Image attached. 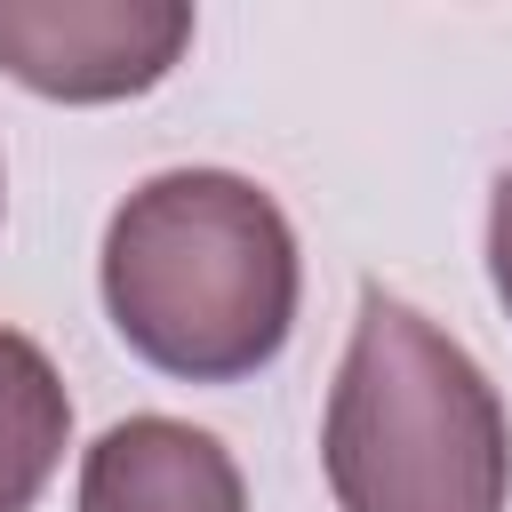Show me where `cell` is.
<instances>
[{
    "instance_id": "6da1fadb",
    "label": "cell",
    "mask_w": 512,
    "mask_h": 512,
    "mask_svg": "<svg viewBox=\"0 0 512 512\" xmlns=\"http://www.w3.org/2000/svg\"><path fill=\"white\" fill-rule=\"evenodd\" d=\"M304 264L280 200L232 168L144 176L104 224V312L176 384H240L280 360Z\"/></svg>"
},
{
    "instance_id": "7a4b0ae2",
    "label": "cell",
    "mask_w": 512,
    "mask_h": 512,
    "mask_svg": "<svg viewBox=\"0 0 512 512\" xmlns=\"http://www.w3.org/2000/svg\"><path fill=\"white\" fill-rule=\"evenodd\" d=\"M320 464L336 512H504L512 416L448 328L368 288L328 384Z\"/></svg>"
},
{
    "instance_id": "3957f363",
    "label": "cell",
    "mask_w": 512,
    "mask_h": 512,
    "mask_svg": "<svg viewBox=\"0 0 512 512\" xmlns=\"http://www.w3.org/2000/svg\"><path fill=\"white\" fill-rule=\"evenodd\" d=\"M192 48L184 0H0V72L56 104H120Z\"/></svg>"
},
{
    "instance_id": "277c9868",
    "label": "cell",
    "mask_w": 512,
    "mask_h": 512,
    "mask_svg": "<svg viewBox=\"0 0 512 512\" xmlns=\"http://www.w3.org/2000/svg\"><path fill=\"white\" fill-rule=\"evenodd\" d=\"M72 512H248L240 464L184 416H120L80 456Z\"/></svg>"
},
{
    "instance_id": "5b68a950",
    "label": "cell",
    "mask_w": 512,
    "mask_h": 512,
    "mask_svg": "<svg viewBox=\"0 0 512 512\" xmlns=\"http://www.w3.org/2000/svg\"><path fill=\"white\" fill-rule=\"evenodd\" d=\"M64 440H72V400L56 360L32 336L0 328V512L40 504V488L64 464Z\"/></svg>"
},
{
    "instance_id": "8992f818",
    "label": "cell",
    "mask_w": 512,
    "mask_h": 512,
    "mask_svg": "<svg viewBox=\"0 0 512 512\" xmlns=\"http://www.w3.org/2000/svg\"><path fill=\"white\" fill-rule=\"evenodd\" d=\"M488 280H496V296H504V312H512V168H504L496 192H488Z\"/></svg>"
},
{
    "instance_id": "52a82bcc",
    "label": "cell",
    "mask_w": 512,
    "mask_h": 512,
    "mask_svg": "<svg viewBox=\"0 0 512 512\" xmlns=\"http://www.w3.org/2000/svg\"><path fill=\"white\" fill-rule=\"evenodd\" d=\"M0 192H8V184H0Z\"/></svg>"
}]
</instances>
